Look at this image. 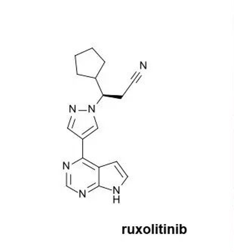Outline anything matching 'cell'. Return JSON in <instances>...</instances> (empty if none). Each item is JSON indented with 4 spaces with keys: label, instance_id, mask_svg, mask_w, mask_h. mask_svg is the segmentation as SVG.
Here are the masks:
<instances>
[{
    "label": "cell",
    "instance_id": "1",
    "mask_svg": "<svg viewBox=\"0 0 234 252\" xmlns=\"http://www.w3.org/2000/svg\"><path fill=\"white\" fill-rule=\"evenodd\" d=\"M102 96H105V97H114V98H120L121 99L123 97V96H113V95H105V94H102Z\"/></svg>",
    "mask_w": 234,
    "mask_h": 252
},
{
    "label": "cell",
    "instance_id": "2",
    "mask_svg": "<svg viewBox=\"0 0 234 252\" xmlns=\"http://www.w3.org/2000/svg\"><path fill=\"white\" fill-rule=\"evenodd\" d=\"M69 165H70V162H68L67 167V168L68 170L69 169Z\"/></svg>",
    "mask_w": 234,
    "mask_h": 252
},
{
    "label": "cell",
    "instance_id": "3",
    "mask_svg": "<svg viewBox=\"0 0 234 252\" xmlns=\"http://www.w3.org/2000/svg\"><path fill=\"white\" fill-rule=\"evenodd\" d=\"M94 185H96V183H95V184H93V185H91V186L88 187V188H91V187L94 186Z\"/></svg>",
    "mask_w": 234,
    "mask_h": 252
}]
</instances>
